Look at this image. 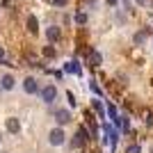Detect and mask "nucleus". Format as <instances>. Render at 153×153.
<instances>
[{
	"label": "nucleus",
	"mask_w": 153,
	"mask_h": 153,
	"mask_svg": "<svg viewBox=\"0 0 153 153\" xmlns=\"http://www.w3.org/2000/svg\"><path fill=\"white\" fill-rule=\"evenodd\" d=\"M64 142H66V133L62 130V126L48 130V144H51V146H62Z\"/></svg>",
	"instance_id": "f257e3e1"
},
{
	"label": "nucleus",
	"mask_w": 153,
	"mask_h": 153,
	"mask_svg": "<svg viewBox=\"0 0 153 153\" xmlns=\"http://www.w3.org/2000/svg\"><path fill=\"white\" fill-rule=\"evenodd\" d=\"M39 96H41V101H44L46 105H51V103H55V98H57V87H55V85H46V87L39 89Z\"/></svg>",
	"instance_id": "f03ea898"
},
{
	"label": "nucleus",
	"mask_w": 153,
	"mask_h": 153,
	"mask_svg": "<svg viewBox=\"0 0 153 153\" xmlns=\"http://www.w3.org/2000/svg\"><path fill=\"white\" fill-rule=\"evenodd\" d=\"M87 140H89V130L85 126H80L78 133H76V137H73V149H82L85 144H87Z\"/></svg>",
	"instance_id": "7ed1b4c3"
},
{
	"label": "nucleus",
	"mask_w": 153,
	"mask_h": 153,
	"mask_svg": "<svg viewBox=\"0 0 153 153\" xmlns=\"http://www.w3.org/2000/svg\"><path fill=\"white\" fill-rule=\"evenodd\" d=\"M53 117H55V121H57V126H66V123L71 121V112L64 108H57L55 112H53Z\"/></svg>",
	"instance_id": "20e7f679"
},
{
	"label": "nucleus",
	"mask_w": 153,
	"mask_h": 153,
	"mask_svg": "<svg viewBox=\"0 0 153 153\" xmlns=\"http://www.w3.org/2000/svg\"><path fill=\"white\" fill-rule=\"evenodd\" d=\"M23 91H25V94H39V85H37V78L27 76L25 80H23Z\"/></svg>",
	"instance_id": "39448f33"
},
{
	"label": "nucleus",
	"mask_w": 153,
	"mask_h": 153,
	"mask_svg": "<svg viewBox=\"0 0 153 153\" xmlns=\"http://www.w3.org/2000/svg\"><path fill=\"white\" fill-rule=\"evenodd\" d=\"M46 39H48V44H57L59 39H62V30L57 25H51L46 30Z\"/></svg>",
	"instance_id": "423d86ee"
},
{
	"label": "nucleus",
	"mask_w": 153,
	"mask_h": 153,
	"mask_svg": "<svg viewBox=\"0 0 153 153\" xmlns=\"http://www.w3.org/2000/svg\"><path fill=\"white\" fill-rule=\"evenodd\" d=\"M5 128H7V133L16 135V133H21V121L16 119V117H9V119L5 121Z\"/></svg>",
	"instance_id": "0eeeda50"
},
{
	"label": "nucleus",
	"mask_w": 153,
	"mask_h": 153,
	"mask_svg": "<svg viewBox=\"0 0 153 153\" xmlns=\"http://www.w3.org/2000/svg\"><path fill=\"white\" fill-rule=\"evenodd\" d=\"M0 87H2L5 91H9V89H14V87H16V80H14L12 73H7V76L0 78Z\"/></svg>",
	"instance_id": "6e6552de"
},
{
	"label": "nucleus",
	"mask_w": 153,
	"mask_h": 153,
	"mask_svg": "<svg viewBox=\"0 0 153 153\" xmlns=\"http://www.w3.org/2000/svg\"><path fill=\"white\" fill-rule=\"evenodd\" d=\"M87 55H89V64H91V66H101L103 55H101L98 51H94V48H87Z\"/></svg>",
	"instance_id": "1a4fd4ad"
},
{
	"label": "nucleus",
	"mask_w": 153,
	"mask_h": 153,
	"mask_svg": "<svg viewBox=\"0 0 153 153\" xmlns=\"http://www.w3.org/2000/svg\"><path fill=\"white\" fill-rule=\"evenodd\" d=\"M64 71L66 73H76V76H82V69H80V64L73 59V62H66L64 64Z\"/></svg>",
	"instance_id": "9d476101"
},
{
	"label": "nucleus",
	"mask_w": 153,
	"mask_h": 153,
	"mask_svg": "<svg viewBox=\"0 0 153 153\" xmlns=\"http://www.w3.org/2000/svg\"><path fill=\"white\" fill-rule=\"evenodd\" d=\"M25 25H27V32H30V34H37V32H39V21H37V16H32V14L27 16Z\"/></svg>",
	"instance_id": "9b49d317"
},
{
	"label": "nucleus",
	"mask_w": 153,
	"mask_h": 153,
	"mask_svg": "<svg viewBox=\"0 0 153 153\" xmlns=\"http://www.w3.org/2000/svg\"><path fill=\"white\" fill-rule=\"evenodd\" d=\"M91 108L98 112V117H101V119H105V108H103V103L98 101V98H94V101H91Z\"/></svg>",
	"instance_id": "f8f14e48"
},
{
	"label": "nucleus",
	"mask_w": 153,
	"mask_h": 153,
	"mask_svg": "<svg viewBox=\"0 0 153 153\" xmlns=\"http://www.w3.org/2000/svg\"><path fill=\"white\" fill-rule=\"evenodd\" d=\"M133 41H135V44H137V46H142V44H144V41H146V34H144V32H137V34H135V37H133Z\"/></svg>",
	"instance_id": "ddd939ff"
},
{
	"label": "nucleus",
	"mask_w": 153,
	"mask_h": 153,
	"mask_svg": "<svg viewBox=\"0 0 153 153\" xmlns=\"http://www.w3.org/2000/svg\"><path fill=\"white\" fill-rule=\"evenodd\" d=\"M123 153H142V146H140V144H128Z\"/></svg>",
	"instance_id": "4468645a"
},
{
	"label": "nucleus",
	"mask_w": 153,
	"mask_h": 153,
	"mask_svg": "<svg viewBox=\"0 0 153 153\" xmlns=\"http://www.w3.org/2000/svg\"><path fill=\"white\" fill-rule=\"evenodd\" d=\"M76 23H78V25L87 23V14H82V12H80V14H76Z\"/></svg>",
	"instance_id": "2eb2a0df"
},
{
	"label": "nucleus",
	"mask_w": 153,
	"mask_h": 153,
	"mask_svg": "<svg viewBox=\"0 0 153 153\" xmlns=\"http://www.w3.org/2000/svg\"><path fill=\"white\" fill-rule=\"evenodd\" d=\"M44 55L46 57H55V48L53 46H44Z\"/></svg>",
	"instance_id": "dca6fc26"
},
{
	"label": "nucleus",
	"mask_w": 153,
	"mask_h": 153,
	"mask_svg": "<svg viewBox=\"0 0 153 153\" xmlns=\"http://www.w3.org/2000/svg\"><path fill=\"white\" fill-rule=\"evenodd\" d=\"M66 98H69V105H71V108H76V105H78V101H76V96H73V91H66Z\"/></svg>",
	"instance_id": "f3484780"
},
{
	"label": "nucleus",
	"mask_w": 153,
	"mask_h": 153,
	"mask_svg": "<svg viewBox=\"0 0 153 153\" xmlns=\"http://www.w3.org/2000/svg\"><path fill=\"white\" fill-rule=\"evenodd\" d=\"M108 114L112 117L114 121H117V117H119V114H117V110H114V105H110V108H108Z\"/></svg>",
	"instance_id": "a211bd4d"
},
{
	"label": "nucleus",
	"mask_w": 153,
	"mask_h": 153,
	"mask_svg": "<svg viewBox=\"0 0 153 153\" xmlns=\"http://www.w3.org/2000/svg\"><path fill=\"white\" fill-rule=\"evenodd\" d=\"M66 2H69V0H53V5H55V7H66Z\"/></svg>",
	"instance_id": "6ab92c4d"
},
{
	"label": "nucleus",
	"mask_w": 153,
	"mask_h": 153,
	"mask_svg": "<svg viewBox=\"0 0 153 153\" xmlns=\"http://www.w3.org/2000/svg\"><path fill=\"white\" fill-rule=\"evenodd\" d=\"M91 89H94V91H96V94H98V96H103V89H101V87H98V85H96V82H91Z\"/></svg>",
	"instance_id": "aec40b11"
},
{
	"label": "nucleus",
	"mask_w": 153,
	"mask_h": 153,
	"mask_svg": "<svg viewBox=\"0 0 153 153\" xmlns=\"http://www.w3.org/2000/svg\"><path fill=\"white\" fill-rule=\"evenodd\" d=\"M146 126H149V128L153 126V112H149V114H146Z\"/></svg>",
	"instance_id": "412c9836"
},
{
	"label": "nucleus",
	"mask_w": 153,
	"mask_h": 153,
	"mask_svg": "<svg viewBox=\"0 0 153 153\" xmlns=\"http://www.w3.org/2000/svg\"><path fill=\"white\" fill-rule=\"evenodd\" d=\"M0 64H7V59H5V51H2V46H0Z\"/></svg>",
	"instance_id": "4be33fe9"
},
{
	"label": "nucleus",
	"mask_w": 153,
	"mask_h": 153,
	"mask_svg": "<svg viewBox=\"0 0 153 153\" xmlns=\"http://www.w3.org/2000/svg\"><path fill=\"white\" fill-rule=\"evenodd\" d=\"M12 2H14V0H2V7H9Z\"/></svg>",
	"instance_id": "5701e85b"
},
{
	"label": "nucleus",
	"mask_w": 153,
	"mask_h": 153,
	"mask_svg": "<svg viewBox=\"0 0 153 153\" xmlns=\"http://www.w3.org/2000/svg\"><path fill=\"white\" fill-rule=\"evenodd\" d=\"M117 2H119V0H108V5H110V7H114Z\"/></svg>",
	"instance_id": "b1692460"
},
{
	"label": "nucleus",
	"mask_w": 153,
	"mask_h": 153,
	"mask_svg": "<svg viewBox=\"0 0 153 153\" xmlns=\"http://www.w3.org/2000/svg\"><path fill=\"white\" fill-rule=\"evenodd\" d=\"M151 153H153V146H151Z\"/></svg>",
	"instance_id": "393cba45"
},
{
	"label": "nucleus",
	"mask_w": 153,
	"mask_h": 153,
	"mask_svg": "<svg viewBox=\"0 0 153 153\" xmlns=\"http://www.w3.org/2000/svg\"><path fill=\"white\" fill-rule=\"evenodd\" d=\"M0 89H2V87H0Z\"/></svg>",
	"instance_id": "a878e982"
}]
</instances>
